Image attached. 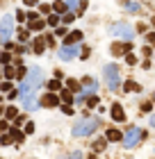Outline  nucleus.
Listing matches in <instances>:
<instances>
[{
    "mask_svg": "<svg viewBox=\"0 0 155 159\" xmlns=\"http://www.w3.org/2000/svg\"><path fill=\"white\" fill-rule=\"evenodd\" d=\"M23 107H25L27 112H34V109L39 107V105H36L34 100H32V98H23Z\"/></svg>",
    "mask_w": 155,
    "mask_h": 159,
    "instance_id": "11",
    "label": "nucleus"
},
{
    "mask_svg": "<svg viewBox=\"0 0 155 159\" xmlns=\"http://www.w3.org/2000/svg\"><path fill=\"white\" fill-rule=\"evenodd\" d=\"M66 89H68V91H75V89H78V82H75V80H66Z\"/></svg>",
    "mask_w": 155,
    "mask_h": 159,
    "instance_id": "21",
    "label": "nucleus"
},
{
    "mask_svg": "<svg viewBox=\"0 0 155 159\" xmlns=\"http://www.w3.org/2000/svg\"><path fill=\"white\" fill-rule=\"evenodd\" d=\"M123 89H125V91H139L141 87H139L137 82H125V87H123Z\"/></svg>",
    "mask_w": 155,
    "mask_h": 159,
    "instance_id": "16",
    "label": "nucleus"
},
{
    "mask_svg": "<svg viewBox=\"0 0 155 159\" xmlns=\"http://www.w3.org/2000/svg\"><path fill=\"white\" fill-rule=\"evenodd\" d=\"M96 127H98V118H84V121L75 123L73 134H75V136H87V134H91Z\"/></svg>",
    "mask_w": 155,
    "mask_h": 159,
    "instance_id": "2",
    "label": "nucleus"
},
{
    "mask_svg": "<svg viewBox=\"0 0 155 159\" xmlns=\"http://www.w3.org/2000/svg\"><path fill=\"white\" fill-rule=\"evenodd\" d=\"M9 136L14 139V141H23V132H18L16 127H11V134H9Z\"/></svg>",
    "mask_w": 155,
    "mask_h": 159,
    "instance_id": "17",
    "label": "nucleus"
},
{
    "mask_svg": "<svg viewBox=\"0 0 155 159\" xmlns=\"http://www.w3.org/2000/svg\"><path fill=\"white\" fill-rule=\"evenodd\" d=\"M109 34L112 36H123L125 41H130V39L134 36V32H132V27L125 25V23H114V25L109 27Z\"/></svg>",
    "mask_w": 155,
    "mask_h": 159,
    "instance_id": "4",
    "label": "nucleus"
},
{
    "mask_svg": "<svg viewBox=\"0 0 155 159\" xmlns=\"http://www.w3.org/2000/svg\"><path fill=\"white\" fill-rule=\"evenodd\" d=\"M137 9H139V5H137V2H130V5H128V11H137Z\"/></svg>",
    "mask_w": 155,
    "mask_h": 159,
    "instance_id": "31",
    "label": "nucleus"
},
{
    "mask_svg": "<svg viewBox=\"0 0 155 159\" xmlns=\"http://www.w3.org/2000/svg\"><path fill=\"white\" fill-rule=\"evenodd\" d=\"M93 150H96V152H100V150H105V141H103V139L93 143Z\"/></svg>",
    "mask_w": 155,
    "mask_h": 159,
    "instance_id": "20",
    "label": "nucleus"
},
{
    "mask_svg": "<svg viewBox=\"0 0 155 159\" xmlns=\"http://www.w3.org/2000/svg\"><path fill=\"white\" fill-rule=\"evenodd\" d=\"M0 89H2V91H11V82H2V87H0Z\"/></svg>",
    "mask_w": 155,
    "mask_h": 159,
    "instance_id": "32",
    "label": "nucleus"
},
{
    "mask_svg": "<svg viewBox=\"0 0 155 159\" xmlns=\"http://www.w3.org/2000/svg\"><path fill=\"white\" fill-rule=\"evenodd\" d=\"M0 143H2V145H9L11 143V136H9V134H5V136L0 139Z\"/></svg>",
    "mask_w": 155,
    "mask_h": 159,
    "instance_id": "24",
    "label": "nucleus"
},
{
    "mask_svg": "<svg viewBox=\"0 0 155 159\" xmlns=\"http://www.w3.org/2000/svg\"><path fill=\"white\" fill-rule=\"evenodd\" d=\"M32 46H34V52H43L46 41H43V39H34V43H32Z\"/></svg>",
    "mask_w": 155,
    "mask_h": 159,
    "instance_id": "13",
    "label": "nucleus"
},
{
    "mask_svg": "<svg viewBox=\"0 0 155 159\" xmlns=\"http://www.w3.org/2000/svg\"><path fill=\"white\" fill-rule=\"evenodd\" d=\"M87 105H89V107H93V105H98V98H89V100H87Z\"/></svg>",
    "mask_w": 155,
    "mask_h": 159,
    "instance_id": "36",
    "label": "nucleus"
},
{
    "mask_svg": "<svg viewBox=\"0 0 155 159\" xmlns=\"http://www.w3.org/2000/svg\"><path fill=\"white\" fill-rule=\"evenodd\" d=\"M48 25H57V16H50V18H48Z\"/></svg>",
    "mask_w": 155,
    "mask_h": 159,
    "instance_id": "38",
    "label": "nucleus"
},
{
    "mask_svg": "<svg viewBox=\"0 0 155 159\" xmlns=\"http://www.w3.org/2000/svg\"><path fill=\"white\" fill-rule=\"evenodd\" d=\"M55 34H57V36H66V27H57Z\"/></svg>",
    "mask_w": 155,
    "mask_h": 159,
    "instance_id": "26",
    "label": "nucleus"
},
{
    "mask_svg": "<svg viewBox=\"0 0 155 159\" xmlns=\"http://www.w3.org/2000/svg\"><path fill=\"white\" fill-rule=\"evenodd\" d=\"M103 75H105V82H107V87L112 89V91H114V89H119V68L114 66V64L105 66Z\"/></svg>",
    "mask_w": 155,
    "mask_h": 159,
    "instance_id": "3",
    "label": "nucleus"
},
{
    "mask_svg": "<svg viewBox=\"0 0 155 159\" xmlns=\"http://www.w3.org/2000/svg\"><path fill=\"white\" fill-rule=\"evenodd\" d=\"M14 73H16L14 68H11V66H7V71H5V75H7V77H14Z\"/></svg>",
    "mask_w": 155,
    "mask_h": 159,
    "instance_id": "33",
    "label": "nucleus"
},
{
    "mask_svg": "<svg viewBox=\"0 0 155 159\" xmlns=\"http://www.w3.org/2000/svg\"><path fill=\"white\" fill-rule=\"evenodd\" d=\"M62 98H64V102H66V105H71V102H73V98H71V93H68V91H64V93H62Z\"/></svg>",
    "mask_w": 155,
    "mask_h": 159,
    "instance_id": "23",
    "label": "nucleus"
},
{
    "mask_svg": "<svg viewBox=\"0 0 155 159\" xmlns=\"http://www.w3.org/2000/svg\"><path fill=\"white\" fill-rule=\"evenodd\" d=\"M7 116H9V118H16V109L9 107V109H7Z\"/></svg>",
    "mask_w": 155,
    "mask_h": 159,
    "instance_id": "34",
    "label": "nucleus"
},
{
    "mask_svg": "<svg viewBox=\"0 0 155 159\" xmlns=\"http://www.w3.org/2000/svg\"><path fill=\"white\" fill-rule=\"evenodd\" d=\"M139 139H141V130L139 127H130L128 132H125V136H123V145L125 148H134V145L139 143Z\"/></svg>",
    "mask_w": 155,
    "mask_h": 159,
    "instance_id": "6",
    "label": "nucleus"
},
{
    "mask_svg": "<svg viewBox=\"0 0 155 159\" xmlns=\"http://www.w3.org/2000/svg\"><path fill=\"white\" fill-rule=\"evenodd\" d=\"M25 5H30V7H34V5H39V0H25Z\"/></svg>",
    "mask_w": 155,
    "mask_h": 159,
    "instance_id": "39",
    "label": "nucleus"
},
{
    "mask_svg": "<svg viewBox=\"0 0 155 159\" xmlns=\"http://www.w3.org/2000/svg\"><path fill=\"white\" fill-rule=\"evenodd\" d=\"M112 118H114V121H119V123H121V121L125 118V114H123V107H121V105H112Z\"/></svg>",
    "mask_w": 155,
    "mask_h": 159,
    "instance_id": "9",
    "label": "nucleus"
},
{
    "mask_svg": "<svg viewBox=\"0 0 155 159\" xmlns=\"http://www.w3.org/2000/svg\"><path fill=\"white\" fill-rule=\"evenodd\" d=\"M150 125H153V127H155V114H153V116H150Z\"/></svg>",
    "mask_w": 155,
    "mask_h": 159,
    "instance_id": "40",
    "label": "nucleus"
},
{
    "mask_svg": "<svg viewBox=\"0 0 155 159\" xmlns=\"http://www.w3.org/2000/svg\"><path fill=\"white\" fill-rule=\"evenodd\" d=\"M0 59H2V62H9V59H11V55H9V52H2V55H0Z\"/></svg>",
    "mask_w": 155,
    "mask_h": 159,
    "instance_id": "29",
    "label": "nucleus"
},
{
    "mask_svg": "<svg viewBox=\"0 0 155 159\" xmlns=\"http://www.w3.org/2000/svg\"><path fill=\"white\" fill-rule=\"evenodd\" d=\"M66 7L68 9H78V7H84V5L80 2V0H66Z\"/></svg>",
    "mask_w": 155,
    "mask_h": 159,
    "instance_id": "15",
    "label": "nucleus"
},
{
    "mask_svg": "<svg viewBox=\"0 0 155 159\" xmlns=\"http://www.w3.org/2000/svg\"><path fill=\"white\" fill-rule=\"evenodd\" d=\"M18 39H21V41H27V32L25 30H18Z\"/></svg>",
    "mask_w": 155,
    "mask_h": 159,
    "instance_id": "27",
    "label": "nucleus"
},
{
    "mask_svg": "<svg viewBox=\"0 0 155 159\" xmlns=\"http://www.w3.org/2000/svg\"><path fill=\"white\" fill-rule=\"evenodd\" d=\"M68 159H82V152H78V150H75V152L68 154Z\"/></svg>",
    "mask_w": 155,
    "mask_h": 159,
    "instance_id": "28",
    "label": "nucleus"
},
{
    "mask_svg": "<svg viewBox=\"0 0 155 159\" xmlns=\"http://www.w3.org/2000/svg\"><path fill=\"white\" fill-rule=\"evenodd\" d=\"M78 50H80V48H75V46H64L62 50L57 52V57H59V59H64V62H71L73 57L78 55Z\"/></svg>",
    "mask_w": 155,
    "mask_h": 159,
    "instance_id": "7",
    "label": "nucleus"
},
{
    "mask_svg": "<svg viewBox=\"0 0 155 159\" xmlns=\"http://www.w3.org/2000/svg\"><path fill=\"white\" fill-rule=\"evenodd\" d=\"M80 57H82V59H87V57H89V48H82V52H80Z\"/></svg>",
    "mask_w": 155,
    "mask_h": 159,
    "instance_id": "37",
    "label": "nucleus"
},
{
    "mask_svg": "<svg viewBox=\"0 0 155 159\" xmlns=\"http://www.w3.org/2000/svg\"><path fill=\"white\" fill-rule=\"evenodd\" d=\"M32 132H34V125L27 123V125H25V134H32Z\"/></svg>",
    "mask_w": 155,
    "mask_h": 159,
    "instance_id": "35",
    "label": "nucleus"
},
{
    "mask_svg": "<svg viewBox=\"0 0 155 159\" xmlns=\"http://www.w3.org/2000/svg\"><path fill=\"white\" fill-rule=\"evenodd\" d=\"M75 18V14H64V23H71Z\"/></svg>",
    "mask_w": 155,
    "mask_h": 159,
    "instance_id": "30",
    "label": "nucleus"
},
{
    "mask_svg": "<svg viewBox=\"0 0 155 159\" xmlns=\"http://www.w3.org/2000/svg\"><path fill=\"white\" fill-rule=\"evenodd\" d=\"M125 50H128V48H123V46H114V48H112V52H114V55H123Z\"/></svg>",
    "mask_w": 155,
    "mask_h": 159,
    "instance_id": "22",
    "label": "nucleus"
},
{
    "mask_svg": "<svg viewBox=\"0 0 155 159\" xmlns=\"http://www.w3.org/2000/svg\"><path fill=\"white\" fill-rule=\"evenodd\" d=\"M11 32H14V18H11V14H7L5 18H2V23H0V36H2V41H9Z\"/></svg>",
    "mask_w": 155,
    "mask_h": 159,
    "instance_id": "5",
    "label": "nucleus"
},
{
    "mask_svg": "<svg viewBox=\"0 0 155 159\" xmlns=\"http://www.w3.org/2000/svg\"><path fill=\"white\" fill-rule=\"evenodd\" d=\"M43 25H46L43 21H30V30H34V32H36V30H41Z\"/></svg>",
    "mask_w": 155,
    "mask_h": 159,
    "instance_id": "18",
    "label": "nucleus"
},
{
    "mask_svg": "<svg viewBox=\"0 0 155 159\" xmlns=\"http://www.w3.org/2000/svg\"><path fill=\"white\" fill-rule=\"evenodd\" d=\"M57 102H59V98H57L55 93H48V96L43 98V105H46V107H55Z\"/></svg>",
    "mask_w": 155,
    "mask_h": 159,
    "instance_id": "10",
    "label": "nucleus"
},
{
    "mask_svg": "<svg viewBox=\"0 0 155 159\" xmlns=\"http://www.w3.org/2000/svg\"><path fill=\"white\" fill-rule=\"evenodd\" d=\"M41 82H43V71H41L39 66H30V71L25 73V80H23V84H21V89H18V93L25 98L27 93L36 91V89L41 87Z\"/></svg>",
    "mask_w": 155,
    "mask_h": 159,
    "instance_id": "1",
    "label": "nucleus"
},
{
    "mask_svg": "<svg viewBox=\"0 0 155 159\" xmlns=\"http://www.w3.org/2000/svg\"><path fill=\"white\" fill-rule=\"evenodd\" d=\"M59 87H62V84L57 82V80H50V82H48V89H50V91H59Z\"/></svg>",
    "mask_w": 155,
    "mask_h": 159,
    "instance_id": "19",
    "label": "nucleus"
},
{
    "mask_svg": "<svg viewBox=\"0 0 155 159\" xmlns=\"http://www.w3.org/2000/svg\"><path fill=\"white\" fill-rule=\"evenodd\" d=\"M125 62L132 66V64H137V57H134V55H125Z\"/></svg>",
    "mask_w": 155,
    "mask_h": 159,
    "instance_id": "25",
    "label": "nucleus"
},
{
    "mask_svg": "<svg viewBox=\"0 0 155 159\" xmlns=\"http://www.w3.org/2000/svg\"><path fill=\"white\" fill-rule=\"evenodd\" d=\"M52 9H55V11H59V14H62V11H66V2H62V0H57L55 5H52Z\"/></svg>",
    "mask_w": 155,
    "mask_h": 159,
    "instance_id": "14",
    "label": "nucleus"
},
{
    "mask_svg": "<svg viewBox=\"0 0 155 159\" xmlns=\"http://www.w3.org/2000/svg\"><path fill=\"white\" fill-rule=\"evenodd\" d=\"M105 136H107V141H121V132L119 130H107Z\"/></svg>",
    "mask_w": 155,
    "mask_h": 159,
    "instance_id": "12",
    "label": "nucleus"
},
{
    "mask_svg": "<svg viewBox=\"0 0 155 159\" xmlns=\"http://www.w3.org/2000/svg\"><path fill=\"white\" fill-rule=\"evenodd\" d=\"M80 39H82V32H80V30H73L71 34L66 36V41H64V46H73V43H78Z\"/></svg>",
    "mask_w": 155,
    "mask_h": 159,
    "instance_id": "8",
    "label": "nucleus"
}]
</instances>
